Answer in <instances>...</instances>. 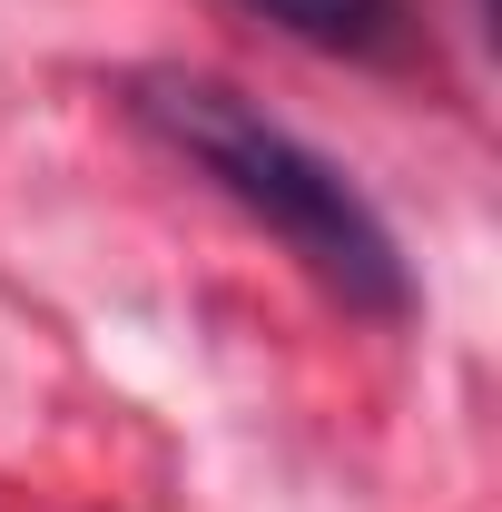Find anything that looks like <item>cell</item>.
<instances>
[{
  "instance_id": "cell-2",
  "label": "cell",
  "mask_w": 502,
  "mask_h": 512,
  "mask_svg": "<svg viewBox=\"0 0 502 512\" xmlns=\"http://www.w3.org/2000/svg\"><path fill=\"white\" fill-rule=\"evenodd\" d=\"M247 10L325 60H375V69L414 60V40H424V0H247Z\"/></svg>"
},
{
  "instance_id": "cell-1",
  "label": "cell",
  "mask_w": 502,
  "mask_h": 512,
  "mask_svg": "<svg viewBox=\"0 0 502 512\" xmlns=\"http://www.w3.org/2000/svg\"><path fill=\"white\" fill-rule=\"evenodd\" d=\"M128 119L158 128L178 158L217 197H237L276 247L306 266L325 296H345L355 316H404L414 306V276H404V247L375 217V197L355 188L325 148H306L296 128H276L247 89L207 79V69H128Z\"/></svg>"
}]
</instances>
